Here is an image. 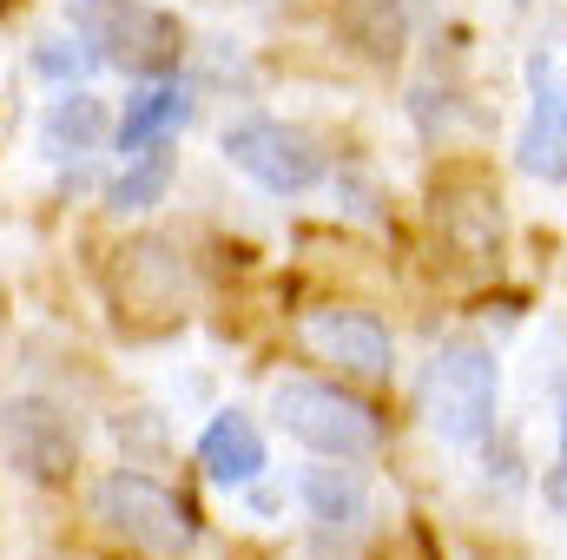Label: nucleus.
I'll use <instances>...</instances> for the list:
<instances>
[{
	"instance_id": "7ed1b4c3",
	"label": "nucleus",
	"mask_w": 567,
	"mask_h": 560,
	"mask_svg": "<svg viewBox=\"0 0 567 560\" xmlns=\"http://www.w3.org/2000/svg\"><path fill=\"white\" fill-rule=\"evenodd\" d=\"M271 416L284 422V435H297L303 448L330 455V462H363L383 448V416L337 390V383H310V376H284L271 390Z\"/></svg>"
},
{
	"instance_id": "4468645a",
	"label": "nucleus",
	"mask_w": 567,
	"mask_h": 560,
	"mask_svg": "<svg viewBox=\"0 0 567 560\" xmlns=\"http://www.w3.org/2000/svg\"><path fill=\"white\" fill-rule=\"evenodd\" d=\"M86 40H40V53H33V66L47 73V80H60V86H73L86 66H93V53H80Z\"/></svg>"
},
{
	"instance_id": "1a4fd4ad",
	"label": "nucleus",
	"mask_w": 567,
	"mask_h": 560,
	"mask_svg": "<svg viewBox=\"0 0 567 560\" xmlns=\"http://www.w3.org/2000/svg\"><path fill=\"white\" fill-rule=\"evenodd\" d=\"M198 462H205V475L212 481H258L265 475V435H258V422L238 416V409H225V416H212V428L198 435Z\"/></svg>"
},
{
	"instance_id": "dca6fc26",
	"label": "nucleus",
	"mask_w": 567,
	"mask_h": 560,
	"mask_svg": "<svg viewBox=\"0 0 567 560\" xmlns=\"http://www.w3.org/2000/svg\"><path fill=\"white\" fill-rule=\"evenodd\" d=\"M561 455H567V409H561Z\"/></svg>"
},
{
	"instance_id": "f257e3e1",
	"label": "nucleus",
	"mask_w": 567,
	"mask_h": 560,
	"mask_svg": "<svg viewBox=\"0 0 567 560\" xmlns=\"http://www.w3.org/2000/svg\"><path fill=\"white\" fill-rule=\"evenodd\" d=\"M495 403H502V370L482 343H442L416 376V409L455 448H468L495 428Z\"/></svg>"
},
{
	"instance_id": "2eb2a0df",
	"label": "nucleus",
	"mask_w": 567,
	"mask_h": 560,
	"mask_svg": "<svg viewBox=\"0 0 567 560\" xmlns=\"http://www.w3.org/2000/svg\"><path fill=\"white\" fill-rule=\"evenodd\" d=\"M548 501L567 508V455H561V468H548Z\"/></svg>"
},
{
	"instance_id": "20e7f679",
	"label": "nucleus",
	"mask_w": 567,
	"mask_h": 560,
	"mask_svg": "<svg viewBox=\"0 0 567 560\" xmlns=\"http://www.w3.org/2000/svg\"><path fill=\"white\" fill-rule=\"evenodd\" d=\"M93 515L106 521V535H120L126 548H140L152 560H185L198 548L192 508L172 488H158L152 475H133V468H120L93 488Z\"/></svg>"
},
{
	"instance_id": "ddd939ff",
	"label": "nucleus",
	"mask_w": 567,
	"mask_h": 560,
	"mask_svg": "<svg viewBox=\"0 0 567 560\" xmlns=\"http://www.w3.org/2000/svg\"><path fill=\"white\" fill-rule=\"evenodd\" d=\"M303 501L323 528H357L363 521V481L350 468H310L303 475Z\"/></svg>"
},
{
	"instance_id": "f03ea898",
	"label": "nucleus",
	"mask_w": 567,
	"mask_h": 560,
	"mask_svg": "<svg viewBox=\"0 0 567 560\" xmlns=\"http://www.w3.org/2000/svg\"><path fill=\"white\" fill-rule=\"evenodd\" d=\"M73 27L93 46V60H106L133 80H165L185 60V27L165 7H145V0H80Z\"/></svg>"
},
{
	"instance_id": "6e6552de",
	"label": "nucleus",
	"mask_w": 567,
	"mask_h": 560,
	"mask_svg": "<svg viewBox=\"0 0 567 560\" xmlns=\"http://www.w3.org/2000/svg\"><path fill=\"white\" fill-rule=\"evenodd\" d=\"M303 350L317 363L350 370V376H390V363H396L390 330L370 310H337V303H323V310L303 317Z\"/></svg>"
},
{
	"instance_id": "39448f33",
	"label": "nucleus",
	"mask_w": 567,
	"mask_h": 560,
	"mask_svg": "<svg viewBox=\"0 0 567 560\" xmlns=\"http://www.w3.org/2000/svg\"><path fill=\"white\" fill-rule=\"evenodd\" d=\"M0 462L33 488H60L80 468V435L53 403L20 396V403H0Z\"/></svg>"
},
{
	"instance_id": "9b49d317",
	"label": "nucleus",
	"mask_w": 567,
	"mask_h": 560,
	"mask_svg": "<svg viewBox=\"0 0 567 560\" xmlns=\"http://www.w3.org/2000/svg\"><path fill=\"white\" fill-rule=\"evenodd\" d=\"M185 120H192V93L158 80V86H145L140 100H126V113H120L113 139H120V152L133 158V152H145V145H165Z\"/></svg>"
},
{
	"instance_id": "423d86ee",
	"label": "nucleus",
	"mask_w": 567,
	"mask_h": 560,
	"mask_svg": "<svg viewBox=\"0 0 567 560\" xmlns=\"http://www.w3.org/2000/svg\"><path fill=\"white\" fill-rule=\"evenodd\" d=\"M225 158L245 178H258L265 191H310L323 178L317 139L284 126V120H238V126H225Z\"/></svg>"
},
{
	"instance_id": "0eeeda50",
	"label": "nucleus",
	"mask_w": 567,
	"mask_h": 560,
	"mask_svg": "<svg viewBox=\"0 0 567 560\" xmlns=\"http://www.w3.org/2000/svg\"><path fill=\"white\" fill-rule=\"evenodd\" d=\"M528 93H535V106H528L522 139H515V165L528 178L567 185V73L548 53L528 60Z\"/></svg>"
},
{
	"instance_id": "9d476101",
	"label": "nucleus",
	"mask_w": 567,
	"mask_h": 560,
	"mask_svg": "<svg viewBox=\"0 0 567 560\" xmlns=\"http://www.w3.org/2000/svg\"><path fill=\"white\" fill-rule=\"evenodd\" d=\"M113 133V120H106V106L93 100V93H80V86H66L53 106H47V120H40V152L47 158H80V152H93V145Z\"/></svg>"
},
{
	"instance_id": "f8f14e48",
	"label": "nucleus",
	"mask_w": 567,
	"mask_h": 560,
	"mask_svg": "<svg viewBox=\"0 0 567 560\" xmlns=\"http://www.w3.org/2000/svg\"><path fill=\"white\" fill-rule=\"evenodd\" d=\"M172 165H178V158H172V139L133 152L126 172L106 185V205H113V211H152V205L165 198V185H172Z\"/></svg>"
}]
</instances>
